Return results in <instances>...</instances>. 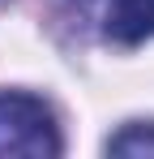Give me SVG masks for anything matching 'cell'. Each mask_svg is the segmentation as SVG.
Here are the masks:
<instances>
[{
  "instance_id": "6da1fadb",
  "label": "cell",
  "mask_w": 154,
  "mask_h": 159,
  "mask_svg": "<svg viewBox=\"0 0 154 159\" xmlns=\"http://www.w3.org/2000/svg\"><path fill=\"white\" fill-rule=\"evenodd\" d=\"M64 151L56 116L34 95H0V159H56Z\"/></svg>"
},
{
  "instance_id": "7a4b0ae2",
  "label": "cell",
  "mask_w": 154,
  "mask_h": 159,
  "mask_svg": "<svg viewBox=\"0 0 154 159\" xmlns=\"http://www.w3.org/2000/svg\"><path fill=\"white\" fill-rule=\"evenodd\" d=\"M107 34L116 43L154 39V0H111V9H107Z\"/></svg>"
},
{
  "instance_id": "3957f363",
  "label": "cell",
  "mask_w": 154,
  "mask_h": 159,
  "mask_svg": "<svg viewBox=\"0 0 154 159\" xmlns=\"http://www.w3.org/2000/svg\"><path fill=\"white\" fill-rule=\"evenodd\" d=\"M107 155L116 159H154V125H124L107 138Z\"/></svg>"
}]
</instances>
